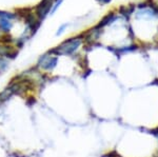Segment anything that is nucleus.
Instances as JSON below:
<instances>
[{"instance_id":"nucleus-4","label":"nucleus","mask_w":158,"mask_h":157,"mask_svg":"<svg viewBox=\"0 0 158 157\" xmlns=\"http://www.w3.org/2000/svg\"><path fill=\"white\" fill-rule=\"evenodd\" d=\"M115 20V15L113 14V13H109L108 15H106L104 18L101 20L100 21V23H99L97 27H103L104 25H106V24H109V23H112V21H114Z\"/></svg>"},{"instance_id":"nucleus-1","label":"nucleus","mask_w":158,"mask_h":157,"mask_svg":"<svg viewBox=\"0 0 158 157\" xmlns=\"http://www.w3.org/2000/svg\"><path fill=\"white\" fill-rule=\"evenodd\" d=\"M80 44H81L80 37L70 38L69 40H65L60 45H58L57 48L50 51V54H55L56 56H58V55H71L74 52H76V50L80 47Z\"/></svg>"},{"instance_id":"nucleus-8","label":"nucleus","mask_w":158,"mask_h":157,"mask_svg":"<svg viewBox=\"0 0 158 157\" xmlns=\"http://www.w3.org/2000/svg\"><path fill=\"white\" fill-rule=\"evenodd\" d=\"M68 27V24H63L62 27H60L59 30H58V32H57V35H60V34H62V32H63V30L65 29V27Z\"/></svg>"},{"instance_id":"nucleus-5","label":"nucleus","mask_w":158,"mask_h":157,"mask_svg":"<svg viewBox=\"0 0 158 157\" xmlns=\"http://www.w3.org/2000/svg\"><path fill=\"white\" fill-rule=\"evenodd\" d=\"M135 9V6L134 4H131V6H121L120 10H119V12H120V14H122L123 16H127L129 17L130 15L133 13Z\"/></svg>"},{"instance_id":"nucleus-3","label":"nucleus","mask_w":158,"mask_h":157,"mask_svg":"<svg viewBox=\"0 0 158 157\" xmlns=\"http://www.w3.org/2000/svg\"><path fill=\"white\" fill-rule=\"evenodd\" d=\"M53 6V0H42L40 4L37 6V16L40 20L44 19L45 16L50 13Z\"/></svg>"},{"instance_id":"nucleus-2","label":"nucleus","mask_w":158,"mask_h":157,"mask_svg":"<svg viewBox=\"0 0 158 157\" xmlns=\"http://www.w3.org/2000/svg\"><path fill=\"white\" fill-rule=\"evenodd\" d=\"M58 58L50 54H44L38 60V67L45 71H52L57 65Z\"/></svg>"},{"instance_id":"nucleus-9","label":"nucleus","mask_w":158,"mask_h":157,"mask_svg":"<svg viewBox=\"0 0 158 157\" xmlns=\"http://www.w3.org/2000/svg\"><path fill=\"white\" fill-rule=\"evenodd\" d=\"M97 1H99L100 3H102V4H106V3H108V2L111 1V0H97Z\"/></svg>"},{"instance_id":"nucleus-7","label":"nucleus","mask_w":158,"mask_h":157,"mask_svg":"<svg viewBox=\"0 0 158 157\" xmlns=\"http://www.w3.org/2000/svg\"><path fill=\"white\" fill-rule=\"evenodd\" d=\"M7 67V62L4 59H0V73L2 72V71L6 70V68Z\"/></svg>"},{"instance_id":"nucleus-6","label":"nucleus","mask_w":158,"mask_h":157,"mask_svg":"<svg viewBox=\"0 0 158 157\" xmlns=\"http://www.w3.org/2000/svg\"><path fill=\"white\" fill-rule=\"evenodd\" d=\"M62 1H63V0H57V1L55 2L54 6H52V9H51V14H53V13H54V12L56 11V10H57V7L60 6L61 2H62Z\"/></svg>"}]
</instances>
